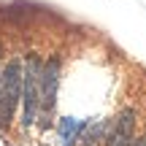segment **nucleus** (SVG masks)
<instances>
[{
    "label": "nucleus",
    "instance_id": "obj_1",
    "mask_svg": "<svg viewBox=\"0 0 146 146\" xmlns=\"http://www.w3.org/2000/svg\"><path fill=\"white\" fill-rule=\"evenodd\" d=\"M41 57L30 54L22 65V125L33 127L38 119V111H41Z\"/></svg>",
    "mask_w": 146,
    "mask_h": 146
},
{
    "label": "nucleus",
    "instance_id": "obj_2",
    "mask_svg": "<svg viewBox=\"0 0 146 146\" xmlns=\"http://www.w3.org/2000/svg\"><path fill=\"white\" fill-rule=\"evenodd\" d=\"M22 98V62L14 57L0 73V130H8Z\"/></svg>",
    "mask_w": 146,
    "mask_h": 146
},
{
    "label": "nucleus",
    "instance_id": "obj_3",
    "mask_svg": "<svg viewBox=\"0 0 146 146\" xmlns=\"http://www.w3.org/2000/svg\"><path fill=\"white\" fill-rule=\"evenodd\" d=\"M60 57H49L46 65L41 68V127H49L54 106H57V89H60Z\"/></svg>",
    "mask_w": 146,
    "mask_h": 146
},
{
    "label": "nucleus",
    "instance_id": "obj_4",
    "mask_svg": "<svg viewBox=\"0 0 146 146\" xmlns=\"http://www.w3.org/2000/svg\"><path fill=\"white\" fill-rule=\"evenodd\" d=\"M133 127H135V114L127 108L114 122L111 135H106V146H133Z\"/></svg>",
    "mask_w": 146,
    "mask_h": 146
},
{
    "label": "nucleus",
    "instance_id": "obj_5",
    "mask_svg": "<svg viewBox=\"0 0 146 146\" xmlns=\"http://www.w3.org/2000/svg\"><path fill=\"white\" fill-rule=\"evenodd\" d=\"M84 127H87L84 119L62 116V119H60V141H62V146H73V141H78V135L84 133Z\"/></svg>",
    "mask_w": 146,
    "mask_h": 146
},
{
    "label": "nucleus",
    "instance_id": "obj_6",
    "mask_svg": "<svg viewBox=\"0 0 146 146\" xmlns=\"http://www.w3.org/2000/svg\"><path fill=\"white\" fill-rule=\"evenodd\" d=\"M106 133H108V122H98L95 127H84V146H95V143H100V141H106Z\"/></svg>",
    "mask_w": 146,
    "mask_h": 146
},
{
    "label": "nucleus",
    "instance_id": "obj_7",
    "mask_svg": "<svg viewBox=\"0 0 146 146\" xmlns=\"http://www.w3.org/2000/svg\"><path fill=\"white\" fill-rule=\"evenodd\" d=\"M133 146H146V135H141L138 141H133Z\"/></svg>",
    "mask_w": 146,
    "mask_h": 146
},
{
    "label": "nucleus",
    "instance_id": "obj_8",
    "mask_svg": "<svg viewBox=\"0 0 146 146\" xmlns=\"http://www.w3.org/2000/svg\"><path fill=\"white\" fill-rule=\"evenodd\" d=\"M0 73H3V70H0Z\"/></svg>",
    "mask_w": 146,
    "mask_h": 146
}]
</instances>
